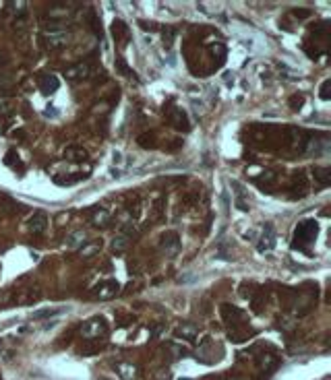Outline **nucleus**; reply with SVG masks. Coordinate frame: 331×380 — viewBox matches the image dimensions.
<instances>
[{
  "label": "nucleus",
  "instance_id": "1",
  "mask_svg": "<svg viewBox=\"0 0 331 380\" xmlns=\"http://www.w3.org/2000/svg\"><path fill=\"white\" fill-rule=\"evenodd\" d=\"M317 234H319V226H317V221H302V223H298L296 234H294V242H296L294 246L313 242V240L317 238Z\"/></svg>",
  "mask_w": 331,
  "mask_h": 380
},
{
  "label": "nucleus",
  "instance_id": "2",
  "mask_svg": "<svg viewBox=\"0 0 331 380\" xmlns=\"http://www.w3.org/2000/svg\"><path fill=\"white\" fill-rule=\"evenodd\" d=\"M71 40V33L64 29H50V31H44V44L48 48H63V46L68 44Z\"/></svg>",
  "mask_w": 331,
  "mask_h": 380
},
{
  "label": "nucleus",
  "instance_id": "3",
  "mask_svg": "<svg viewBox=\"0 0 331 380\" xmlns=\"http://www.w3.org/2000/svg\"><path fill=\"white\" fill-rule=\"evenodd\" d=\"M159 248L161 252L166 254V257H176L180 250V240H178V234L176 231H166L164 236L159 240Z\"/></svg>",
  "mask_w": 331,
  "mask_h": 380
},
{
  "label": "nucleus",
  "instance_id": "4",
  "mask_svg": "<svg viewBox=\"0 0 331 380\" xmlns=\"http://www.w3.org/2000/svg\"><path fill=\"white\" fill-rule=\"evenodd\" d=\"M106 331H108V327H106V320L102 319V316H95V319L87 320L85 324H83V329H81L83 337H87V339H94V337H99V335H106Z\"/></svg>",
  "mask_w": 331,
  "mask_h": 380
},
{
  "label": "nucleus",
  "instance_id": "5",
  "mask_svg": "<svg viewBox=\"0 0 331 380\" xmlns=\"http://www.w3.org/2000/svg\"><path fill=\"white\" fill-rule=\"evenodd\" d=\"M120 291V285L118 281H114V279H110V281H104L94 288V298L97 300H112L114 296H118Z\"/></svg>",
  "mask_w": 331,
  "mask_h": 380
},
{
  "label": "nucleus",
  "instance_id": "6",
  "mask_svg": "<svg viewBox=\"0 0 331 380\" xmlns=\"http://www.w3.org/2000/svg\"><path fill=\"white\" fill-rule=\"evenodd\" d=\"M89 73H91V66L87 62H79V64H75V66H68L64 71V76L68 81H81V79H85V76H89Z\"/></svg>",
  "mask_w": 331,
  "mask_h": 380
},
{
  "label": "nucleus",
  "instance_id": "7",
  "mask_svg": "<svg viewBox=\"0 0 331 380\" xmlns=\"http://www.w3.org/2000/svg\"><path fill=\"white\" fill-rule=\"evenodd\" d=\"M27 226H29V231H32L33 236H42L46 231V228H48V217H46V213L37 211V213H33L32 219L27 221Z\"/></svg>",
  "mask_w": 331,
  "mask_h": 380
},
{
  "label": "nucleus",
  "instance_id": "8",
  "mask_svg": "<svg viewBox=\"0 0 331 380\" xmlns=\"http://www.w3.org/2000/svg\"><path fill=\"white\" fill-rule=\"evenodd\" d=\"M275 248V234H273V228L271 223H267L265 229H263V236H261L259 244H257V250L259 252H269Z\"/></svg>",
  "mask_w": 331,
  "mask_h": 380
},
{
  "label": "nucleus",
  "instance_id": "9",
  "mask_svg": "<svg viewBox=\"0 0 331 380\" xmlns=\"http://www.w3.org/2000/svg\"><path fill=\"white\" fill-rule=\"evenodd\" d=\"M85 240H87V231L85 229H77V231H73V234L66 236L64 244H66L68 250H81V248L87 244Z\"/></svg>",
  "mask_w": 331,
  "mask_h": 380
},
{
  "label": "nucleus",
  "instance_id": "10",
  "mask_svg": "<svg viewBox=\"0 0 331 380\" xmlns=\"http://www.w3.org/2000/svg\"><path fill=\"white\" fill-rule=\"evenodd\" d=\"M58 87H60L58 76H54V75H44L42 79H40V91L44 93V95H50V93L58 91Z\"/></svg>",
  "mask_w": 331,
  "mask_h": 380
},
{
  "label": "nucleus",
  "instance_id": "11",
  "mask_svg": "<svg viewBox=\"0 0 331 380\" xmlns=\"http://www.w3.org/2000/svg\"><path fill=\"white\" fill-rule=\"evenodd\" d=\"M118 374L122 380H137V366H133V364H118Z\"/></svg>",
  "mask_w": 331,
  "mask_h": 380
},
{
  "label": "nucleus",
  "instance_id": "12",
  "mask_svg": "<svg viewBox=\"0 0 331 380\" xmlns=\"http://www.w3.org/2000/svg\"><path fill=\"white\" fill-rule=\"evenodd\" d=\"M172 126L178 128V130H189V120H187V114H184L182 110H176L172 114Z\"/></svg>",
  "mask_w": 331,
  "mask_h": 380
},
{
  "label": "nucleus",
  "instance_id": "13",
  "mask_svg": "<svg viewBox=\"0 0 331 380\" xmlns=\"http://www.w3.org/2000/svg\"><path fill=\"white\" fill-rule=\"evenodd\" d=\"M64 157L71 161H83V159H87V151L81 149V147H68L64 151Z\"/></svg>",
  "mask_w": 331,
  "mask_h": 380
},
{
  "label": "nucleus",
  "instance_id": "14",
  "mask_svg": "<svg viewBox=\"0 0 331 380\" xmlns=\"http://www.w3.org/2000/svg\"><path fill=\"white\" fill-rule=\"evenodd\" d=\"M232 188L238 190V192H236V207L240 209V211H249V205L244 203V188H242V184L236 182V180H232Z\"/></svg>",
  "mask_w": 331,
  "mask_h": 380
},
{
  "label": "nucleus",
  "instance_id": "15",
  "mask_svg": "<svg viewBox=\"0 0 331 380\" xmlns=\"http://www.w3.org/2000/svg\"><path fill=\"white\" fill-rule=\"evenodd\" d=\"M110 221V213L106 211V209H95L94 211V215H91V223H94V226H106V223Z\"/></svg>",
  "mask_w": 331,
  "mask_h": 380
},
{
  "label": "nucleus",
  "instance_id": "16",
  "mask_svg": "<svg viewBox=\"0 0 331 380\" xmlns=\"http://www.w3.org/2000/svg\"><path fill=\"white\" fill-rule=\"evenodd\" d=\"M259 368L263 372H271L273 368H278V358H275V355H261V358H259Z\"/></svg>",
  "mask_w": 331,
  "mask_h": 380
},
{
  "label": "nucleus",
  "instance_id": "17",
  "mask_svg": "<svg viewBox=\"0 0 331 380\" xmlns=\"http://www.w3.org/2000/svg\"><path fill=\"white\" fill-rule=\"evenodd\" d=\"M120 236L133 240V238L139 236V229H137V226L133 221H126V223H122V226H120Z\"/></svg>",
  "mask_w": 331,
  "mask_h": 380
},
{
  "label": "nucleus",
  "instance_id": "18",
  "mask_svg": "<svg viewBox=\"0 0 331 380\" xmlns=\"http://www.w3.org/2000/svg\"><path fill=\"white\" fill-rule=\"evenodd\" d=\"M128 242H130V240L128 238H125V236H116V238H114L112 240V248H114V252H118V254H122V252H125L126 250V248H128Z\"/></svg>",
  "mask_w": 331,
  "mask_h": 380
},
{
  "label": "nucleus",
  "instance_id": "19",
  "mask_svg": "<svg viewBox=\"0 0 331 380\" xmlns=\"http://www.w3.org/2000/svg\"><path fill=\"white\" fill-rule=\"evenodd\" d=\"M197 327H195V324H182V327L178 329V337H184V339H195L197 337Z\"/></svg>",
  "mask_w": 331,
  "mask_h": 380
},
{
  "label": "nucleus",
  "instance_id": "20",
  "mask_svg": "<svg viewBox=\"0 0 331 380\" xmlns=\"http://www.w3.org/2000/svg\"><path fill=\"white\" fill-rule=\"evenodd\" d=\"M313 174H315V178L319 180L321 186H327V184H329V167H315Z\"/></svg>",
  "mask_w": 331,
  "mask_h": 380
},
{
  "label": "nucleus",
  "instance_id": "21",
  "mask_svg": "<svg viewBox=\"0 0 331 380\" xmlns=\"http://www.w3.org/2000/svg\"><path fill=\"white\" fill-rule=\"evenodd\" d=\"M99 250H102V242H91V244H85L81 248V254L85 258H89V257H94V254L99 252Z\"/></svg>",
  "mask_w": 331,
  "mask_h": 380
},
{
  "label": "nucleus",
  "instance_id": "22",
  "mask_svg": "<svg viewBox=\"0 0 331 380\" xmlns=\"http://www.w3.org/2000/svg\"><path fill=\"white\" fill-rule=\"evenodd\" d=\"M54 314H60V308H46V310H37V312H33L32 319L33 320H42V319H50V316Z\"/></svg>",
  "mask_w": 331,
  "mask_h": 380
},
{
  "label": "nucleus",
  "instance_id": "23",
  "mask_svg": "<svg viewBox=\"0 0 331 380\" xmlns=\"http://www.w3.org/2000/svg\"><path fill=\"white\" fill-rule=\"evenodd\" d=\"M71 15V11L66 9V6H52V9L48 11V17L56 19V17H68Z\"/></svg>",
  "mask_w": 331,
  "mask_h": 380
},
{
  "label": "nucleus",
  "instance_id": "24",
  "mask_svg": "<svg viewBox=\"0 0 331 380\" xmlns=\"http://www.w3.org/2000/svg\"><path fill=\"white\" fill-rule=\"evenodd\" d=\"M221 312H224L226 320H230V319H240V316H242L240 310L234 308V306H224V308H221Z\"/></svg>",
  "mask_w": 331,
  "mask_h": 380
},
{
  "label": "nucleus",
  "instance_id": "25",
  "mask_svg": "<svg viewBox=\"0 0 331 380\" xmlns=\"http://www.w3.org/2000/svg\"><path fill=\"white\" fill-rule=\"evenodd\" d=\"M116 68L122 73V75H126V76H137L135 75V71H130V68L125 64V60H116Z\"/></svg>",
  "mask_w": 331,
  "mask_h": 380
},
{
  "label": "nucleus",
  "instance_id": "26",
  "mask_svg": "<svg viewBox=\"0 0 331 380\" xmlns=\"http://www.w3.org/2000/svg\"><path fill=\"white\" fill-rule=\"evenodd\" d=\"M153 137H147V135H141L139 137V145L143 147V149H149V147H153Z\"/></svg>",
  "mask_w": 331,
  "mask_h": 380
},
{
  "label": "nucleus",
  "instance_id": "27",
  "mask_svg": "<svg viewBox=\"0 0 331 380\" xmlns=\"http://www.w3.org/2000/svg\"><path fill=\"white\" fill-rule=\"evenodd\" d=\"M329 87H331V81H323L321 85V99H329Z\"/></svg>",
  "mask_w": 331,
  "mask_h": 380
},
{
  "label": "nucleus",
  "instance_id": "28",
  "mask_svg": "<svg viewBox=\"0 0 331 380\" xmlns=\"http://www.w3.org/2000/svg\"><path fill=\"white\" fill-rule=\"evenodd\" d=\"M15 159H19V155H17V151H15V149H11L9 153H6V157H4V164L6 166H13Z\"/></svg>",
  "mask_w": 331,
  "mask_h": 380
},
{
  "label": "nucleus",
  "instance_id": "29",
  "mask_svg": "<svg viewBox=\"0 0 331 380\" xmlns=\"http://www.w3.org/2000/svg\"><path fill=\"white\" fill-rule=\"evenodd\" d=\"M44 116H46V118H54V116H58V112H56V107H46V112H44Z\"/></svg>",
  "mask_w": 331,
  "mask_h": 380
},
{
  "label": "nucleus",
  "instance_id": "30",
  "mask_svg": "<svg viewBox=\"0 0 331 380\" xmlns=\"http://www.w3.org/2000/svg\"><path fill=\"white\" fill-rule=\"evenodd\" d=\"M174 33H176L174 29H168V31H164V40H166L168 44H170V42H172V37H174Z\"/></svg>",
  "mask_w": 331,
  "mask_h": 380
},
{
  "label": "nucleus",
  "instance_id": "31",
  "mask_svg": "<svg viewBox=\"0 0 331 380\" xmlns=\"http://www.w3.org/2000/svg\"><path fill=\"white\" fill-rule=\"evenodd\" d=\"M195 275H192V273H189V277H180V283H189V281H195Z\"/></svg>",
  "mask_w": 331,
  "mask_h": 380
},
{
  "label": "nucleus",
  "instance_id": "32",
  "mask_svg": "<svg viewBox=\"0 0 331 380\" xmlns=\"http://www.w3.org/2000/svg\"><path fill=\"white\" fill-rule=\"evenodd\" d=\"M302 102H304L302 97H292V102H290V104H292V107H296V106H300Z\"/></svg>",
  "mask_w": 331,
  "mask_h": 380
},
{
  "label": "nucleus",
  "instance_id": "33",
  "mask_svg": "<svg viewBox=\"0 0 331 380\" xmlns=\"http://www.w3.org/2000/svg\"><path fill=\"white\" fill-rule=\"evenodd\" d=\"M180 380H190V378H180Z\"/></svg>",
  "mask_w": 331,
  "mask_h": 380
},
{
  "label": "nucleus",
  "instance_id": "34",
  "mask_svg": "<svg viewBox=\"0 0 331 380\" xmlns=\"http://www.w3.org/2000/svg\"><path fill=\"white\" fill-rule=\"evenodd\" d=\"M0 347H2V343H0Z\"/></svg>",
  "mask_w": 331,
  "mask_h": 380
}]
</instances>
